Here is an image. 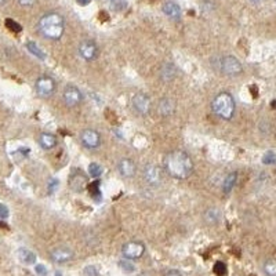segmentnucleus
Returning <instances> with one entry per match:
<instances>
[{"instance_id":"38","label":"nucleus","mask_w":276,"mask_h":276,"mask_svg":"<svg viewBox=\"0 0 276 276\" xmlns=\"http://www.w3.org/2000/svg\"><path fill=\"white\" fill-rule=\"evenodd\" d=\"M97 1H100V3H104V4H105V3H112L113 0H97Z\"/></svg>"},{"instance_id":"13","label":"nucleus","mask_w":276,"mask_h":276,"mask_svg":"<svg viewBox=\"0 0 276 276\" xmlns=\"http://www.w3.org/2000/svg\"><path fill=\"white\" fill-rule=\"evenodd\" d=\"M80 141L84 148L87 149H97L101 145V134L97 130L87 129L80 134Z\"/></svg>"},{"instance_id":"24","label":"nucleus","mask_w":276,"mask_h":276,"mask_svg":"<svg viewBox=\"0 0 276 276\" xmlns=\"http://www.w3.org/2000/svg\"><path fill=\"white\" fill-rule=\"evenodd\" d=\"M87 191L88 194L91 195V198H100L101 196V189H100V182L94 181V182H88L87 185Z\"/></svg>"},{"instance_id":"9","label":"nucleus","mask_w":276,"mask_h":276,"mask_svg":"<svg viewBox=\"0 0 276 276\" xmlns=\"http://www.w3.org/2000/svg\"><path fill=\"white\" fill-rule=\"evenodd\" d=\"M144 178L148 185L151 187H159L163 181V173L157 164L148 163L144 169Z\"/></svg>"},{"instance_id":"4","label":"nucleus","mask_w":276,"mask_h":276,"mask_svg":"<svg viewBox=\"0 0 276 276\" xmlns=\"http://www.w3.org/2000/svg\"><path fill=\"white\" fill-rule=\"evenodd\" d=\"M218 70L225 76H239L243 72V65L236 57L224 56L218 60Z\"/></svg>"},{"instance_id":"19","label":"nucleus","mask_w":276,"mask_h":276,"mask_svg":"<svg viewBox=\"0 0 276 276\" xmlns=\"http://www.w3.org/2000/svg\"><path fill=\"white\" fill-rule=\"evenodd\" d=\"M236 181H238V173H236V171L229 173V174L224 178V181H222V192L225 195L231 194Z\"/></svg>"},{"instance_id":"1","label":"nucleus","mask_w":276,"mask_h":276,"mask_svg":"<svg viewBox=\"0 0 276 276\" xmlns=\"http://www.w3.org/2000/svg\"><path fill=\"white\" fill-rule=\"evenodd\" d=\"M163 164L166 171L177 180H187L194 173L192 157L182 149L169 152L164 157Z\"/></svg>"},{"instance_id":"41","label":"nucleus","mask_w":276,"mask_h":276,"mask_svg":"<svg viewBox=\"0 0 276 276\" xmlns=\"http://www.w3.org/2000/svg\"><path fill=\"white\" fill-rule=\"evenodd\" d=\"M137 276H145V275H137Z\"/></svg>"},{"instance_id":"7","label":"nucleus","mask_w":276,"mask_h":276,"mask_svg":"<svg viewBox=\"0 0 276 276\" xmlns=\"http://www.w3.org/2000/svg\"><path fill=\"white\" fill-rule=\"evenodd\" d=\"M122 254L127 260H138L145 254V245L142 242L132 240L122 246Z\"/></svg>"},{"instance_id":"28","label":"nucleus","mask_w":276,"mask_h":276,"mask_svg":"<svg viewBox=\"0 0 276 276\" xmlns=\"http://www.w3.org/2000/svg\"><path fill=\"white\" fill-rule=\"evenodd\" d=\"M119 267L125 271V272H133V271H136V267H134V264L132 263V260H127V258L120 260Z\"/></svg>"},{"instance_id":"21","label":"nucleus","mask_w":276,"mask_h":276,"mask_svg":"<svg viewBox=\"0 0 276 276\" xmlns=\"http://www.w3.org/2000/svg\"><path fill=\"white\" fill-rule=\"evenodd\" d=\"M263 271L267 276H276V258H268L263 264Z\"/></svg>"},{"instance_id":"6","label":"nucleus","mask_w":276,"mask_h":276,"mask_svg":"<svg viewBox=\"0 0 276 276\" xmlns=\"http://www.w3.org/2000/svg\"><path fill=\"white\" fill-rule=\"evenodd\" d=\"M63 98L64 102L68 107L73 108L82 104L83 100H84V95H83L82 90L77 87V86H75V84H68V86H65V88H64Z\"/></svg>"},{"instance_id":"33","label":"nucleus","mask_w":276,"mask_h":276,"mask_svg":"<svg viewBox=\"0 0 276 276\" xmlns=\"http://www.w3.org/2000/svg\"><path fill=\"white\" fill-rule=\"evenodd\" d=\"M58 187H60V182H58V180H56V178L50 180V182H49V194H54Z\"/></svg>"},{"instance_id":"22","label":"nucleus","mask_w":276,"mask_h":276,"mask_svg":"<svg viewBox=\"0 0 276 276\" xmlns=\"http://www.w3.org/2000/svg\"><path fill=\"white\" fill-rule=\"evenodd\" d=\"M174 76H176V68H174V65L170 63H166L162 67V77H163L166 82H169L171 79H174Z\"/></svg>"},{"instance_id":"12","label":"nucleus","mask_w":276,"mask_h":276,"mask_svg":"<svg viewBox=\"0 0 276 276\" xmlns=\"http://www.w3.org/2000/svg\"><path fill=\"white\" fill-rule=\"evenodd\" d=\"M50 258L53 263L67 264L75 258V253H73L72 249L61 246V247H56V249H53L50 251Z\"/></svg>"},{"instance_id":"36","label":"nucleus","mask_w":276,"mask_h":276,"mask_svg":"<svg viewBox=\"0 0 276 276\" xmlns=\"http://www.w3.org/2000/svg\"><path fill=\"white\" fill-rule=\"evenodd\" d=\"M76 3H77L79 6H88V4L91 3V0H76Z\"/></svg>"},{"instance_id":"32","label":"nucleus","mask_w":276,"mask_h":276,"mask_svg":"<svg viewBox=\"0 0 276 276\" xmlns=\"http://www.w3.org/2000/svg\"><path fill=\"white\" fill-rule=\"evenodd\" d=\"M10 215V211H8V207L3 203H0V220H7Z\"/></svg>"},{"instance_id":"17","label":"nucleus","mask_w":276,"mask_h":276,"mask_svg":"<svg viewBox=\"0 0 276 276\" xmlns=\"http://www.w3.org/2000/svg\"><path fill=\"white\" fill-rule=\"evenodd\" d=\"M57 144H58V139L54 134H50V133H42L39 136V145L46 149V151H50L53 148H56Z\"/></svg>"},{"instance_id":"3","label":"nucleus","mask_w":276,"mask_h":276,"mask_svg":"<svg viewBox=\"0 0 276 276\" xmlns=\"http://www.w3.org/2000/svg\"><path fill=\"white\" fill-rule=\"evenodd\" d=\"M211 109L213 112L222 120H231L236 111V104L233 100L232 94L221 91L215 95L211 101Z\"/></svg>"},{"instance_id":"2","label":"nucleus","mask_w":276,"mask_h":276,"mask_svg":"<svg viewBox=\"0 0 276 276\" xmlns=\"http://www.w3.org/2000/svg\"><path fill=\"white\" fill-rule=\"evenodd\" d=\"M39 32L50 40H60L65 32V19L61 14H44L38 24Z\"/></svg>"},{"instance_id":"29","label":"nucleus","mask_w":276,"mask_h":276,"mask_svg":"<svg viewBox=\"0 0 276 276\" xmlns=\"http://www.w3.org/2000/svg\"><path fill=\"white\" fill-rule=\"evenodd\" d=\"M6 26H7V29H10L11 32H15V33H18V32L22 31V26L19 25L18 22H15V21L11 18L6 19Z\"/></svg>"},{"instance_id":"5","label":"nucleus","mask_w":276,"mask_h":276,"mask_svg":"<svg viewBox=\"0 0 276 276\" xmlns=\"http://www.w3.org/2000/svg\"><path fill=\"white\" fill-rule=\"evenodd\" d=\"M35 90H36L39 97L47 98V97H51L56 93L57 83L51 76H40L35 83Z\"/></svg>"},{"instance_id":"23","label":"nucleus","mask_w":276,"mask_h":276,"mask_svg":"<svg viewBox=\"0 0 276 276\" xmlns=\"http://www.w3.org/2000/svg\"><path fill=\"white\" fill-rule=\"evenodd\" d=\"M102 173H104V169H102V166L100 163H90L88 164V176L93 177L95 180H98L101 176H102Z\"/></svg>"},{"instance_id":"39","label":"nucleus","mask_w":276,"mask_h":276,"mask_svg":"<svg viewBox=\"0 0 276 276\" xmlns=\"http://www.w3.org/2000/svg\"><path fill=\"white\" fill-rule=\"evenodd\" d=\"M7 1H8V0H0V6H4Z\"/></svg>"},{"instance_id":"18","label":"nucleus","mask_w":276,"mask_h":276,"mask_svg":"<svg viewBox=\"0 0 276 276\" xmlns=\"http://www.w3.org/2000/svg\"><path fill=\"white\" fill-rule=\"evenodd\" d=\"M17 256H18L19 261L22 264H25V265H33V264L36 263V254L32 250H29V249L21 247L17 251Z\"/></svg>"},{"instance_id":"30","label":"nucleus","mask_w":276,"mask_h":276,"mask_svg":"<svg viewBox=\"0 0 276 276\" xmlns=\"http://www.w3.org/2000/svg\"><path fill=\"white\" fill-rule=\"evenodd\" d=\"M126 7H127L126 0H113L112 1V8L115 11H123Z\"/></svg>"},{"instance_id":"26","label":"nucleus","mask_w":276,"mask_h":276,"mask_svg":"<svg viewBox=\"0 0 276 276\" xmlns=\"http://www.w3.org/2000/svg\"><path fill=\"white\" fill-rule=\"evenodd\" d=\"M263 163L264 164H276V151L270 149L264 153L263 156Z\"/></svg>"},{"instance_id":"35","label":"nucleus","mask_w":276,"mask_h":276,"mask_svg":"<svg viewBox=\"0 0 276 276\" xmlns=\"http://www.w3.org/2000/svg\"><path fill=\"white\" fill-rule=\"evenodd\" d=\"M18 3L24 7H32L36 3V0H18Z\"/></svg>"},{"instance_id":"37","label":"nucleus","mask_w":276,"mask_h":276,"mask_svg":"<svg viewBox=\"0 0 276 276\" xmlns=\"http://www.w3.org/2000/svg\"><path fill=\"white\" fill-rule=\"evenodd\" d=\"M164 276H182V275L180 274V272H178V271L171 270V271H169V272H167V274H166Z\"/></svg>"},{"instance_id":"10","label":"nucleus","mask_w":276,"mask_h":276,"mask_svg":"<svg viewBox=\"0 0 276 276\" xmlns=\"http://www.w3.org/2000/svg\"><path fill=\"white\" fill-rule=\"evenodd\" d=\"M88 178L87 176L80 171V170H75L72 171V174L69 177V188L73 192H83L84 189H87Z\"/></svg>"},{"instance_id":"34","label":"nucleus","mask_w":276,"mask_h":276,"mask_svg":"<svg viewBox=\"0 0 276 276\" xmlns=\"http://www.w3.org/2000/svg\"><path fill=\"white\" fill-rule=\"evenodd\" d=\"M35 271H36V274H38L39 276H46L47 275V268L44 267V265H36V268H35Z\"/></svg>"},{"instance_id":"16","label":"nucleus","mask_w":276,"mask_h":276,"mask_svg":"<svg viewBox=\"0 0 276 276\" xmlns=\"http://www.w3.org/2000/svg\"><path fill=\"white\" fill-rule=\"evenodd\" d=\"M162 10L163 13L173 19H180L181 18V7L177 4L176 1L173 0H166L162 4Z\"/></svg>"},{"instance_id":"40","label":"nucleus","mask_w":276,"mask_h":276,"mask_svg":"<svg viewBox=\"0 0 276 276\" xmlns=\"http://www.w3.org/2000/svg\"><path fill=\"white\" fill-rule=\"evenodd\" d=\"M56 276H61V272H56Z\"/></svg>"},{"instance_id":"15","label":"nucleus","mask_w":276,"mask_h":276,"mask_svg":"<svg viewBox=\"0 0 276 276\" xmlns=\"http://www.w3.org/2000/svg\"><path fill=\"white\" fill-rule=\"evenodd\" d=\"M157 112L160 116L163 118H169L173 113L176 112V101L171 100L169 97H164L162 100L159 101V105H157Z\"/></svg>"},{"instance_id":"8","label":"nucleus","mask_w":276,"mask_h":276,"mask_svg":"<svg viewBox=\"0 0 276 276\" xmlns=\"http://www.w3.org/2000/svg\"><path fill=\"white\" fill-rule=\"evenodd\" d=\"M132 107L138 115L146 116L151 111L152 101L149 98V95H146L145 93H137V94L133 95Z\"/></svg>"},{"instance_id":"27","label":"nucleus","mask_w":276,"mask_h":276,"mask_svg":"<svg viewBox=\"0 0 276 276\" xmlns=\"http://www.w3.org/2000/svg\"><path fill=\"white\" fill-rule=\"evenodd\" d=\"M206 220L210 221L211 224L218 222V220H220V211L215 210V208H210V210L206 213Z\"/></svg>"},{"instance_id":"20","label":"nucleus","mask_w":276,"mask_h":276,"mask_svg":"<svg viewBox=\"0 0 276 276\" xmlns=\"http://www.w3.org/2000/svg\"><path fill=\"white\" fill-rule=\"evenodd\" d=\"M26 50L29 51L31 54H33V56L36 57V58H39V60H46V53L43 51V49L42 47H39L38 43H35V42H28V43L25 44Z\"/></svg>"},{"instance_id":"25","label":"nucleus","mask_w":276,"mask_h":276,"mask_svg":"<svg viewBox=\"0 0 276 276\" xmlns=\"http://www.w3.org/2000/svg\"><path fill=\"white\" fill-rule=\"evenodd\" d=\"M213 272L217 276H225L226 272H228V268H226L225 263H222V261H217V263L214 264Z\"/></svg>"},{"instance_id":"14","label":"nucleus","mask_w":276,"mask_h":276,"mask_svg":"<svg viewBox=\"0 0 276 276\" xmlns=\"http://www.w3.org/2000/svg\"><path fill=\"white\" fill-rule=\"evenodd\" d=\"M118 171L123 178H133L137 173V164L130 157H123L118 162Z\"/></svg>"},{"instance_id":"11","label":"nucleus","mask_w":276,"mask_h":276,"mask_svg":"<svg viewBox=\"0 0 276 276\" xmlns=\"http://www.w3.org/2000/svg\"><path fill=\"white\" fill-rule=\"evenodd\" d=\"M79 54L83 60L86 61H93L98 57V46L94 40L91 39H86L82 43L79 44Z\"/></svg>"},{"instance_id":"31","label":"nucleus","mask_w":276,"mask_h":276,"mask_svg":"<svg viewBox=\"0 0 276 276\" xmlns=\"http://www.w3.org/2000/svg\"><path fill=\"white\" fill-rule=\"evenodd\" d=\"M83 276H100V272L94 265H88L83 270Z\"/></svg>"}]
</instances>
